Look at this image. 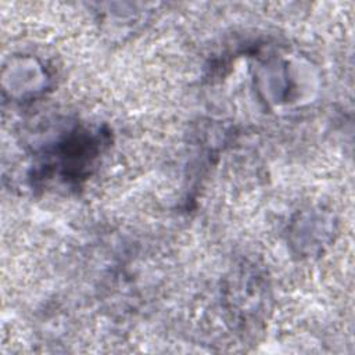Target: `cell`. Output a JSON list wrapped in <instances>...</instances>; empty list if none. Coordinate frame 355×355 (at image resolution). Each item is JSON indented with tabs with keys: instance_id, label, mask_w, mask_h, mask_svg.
Here are the masks:
<instances>
[{
	"instance_id": "1",
	"label": "cell",
	"mask_w": 355,
	"mask_h": 355,
	"mask_svg": "<svg viewBox=\"0 0 355 355\" xmlns=\"http://www.w3.org/2000/svg\"><path fill=\"white\" fill-rule=\"evenodd\" d=\"M104 144V133L100 129L76 128L55 144L51 153L54 161L49 166H53L65 182L79 183L89 176Z\"/></svg>"
}]
</instances>
